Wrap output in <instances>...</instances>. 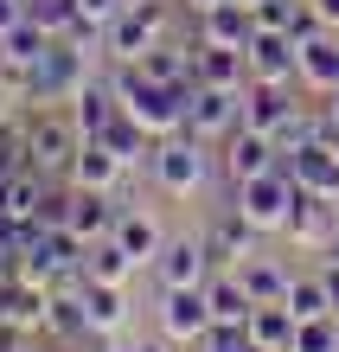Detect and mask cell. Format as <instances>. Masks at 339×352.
I'll return each mask as SVG.
<instances>
[{"instance_id":"1","label":"cell","mask_w":339,"mask_h":352,"mask_svg":"<svg viewBox=\"0 0 339 352\" xmlns=\"http://www.w3.org/2000/svg\"><path fill=\"white\" fill-rule=\"evenodd\" d=\"M109 84H116V96H122V109H129L154 141H166V135H179V129H186V96H193V90L154 84L141 65H116V71H109Z\"/></svg>"},{"instance_id":"2","label":"cell","mask_w":339,"mask_h":352,"mask_svg":"<svg viewBox=\"0 0 339 352\" xmlns=\"http://www.w3.org/2000/svg\"><path fill=\"white\" fill-rule=\"evenodd\" d=\"M77 154H83L77 116L58 109V102H32V116H26V167L52 173V179H71Z\"/></svg>"},{"instance_id":"3","label":"cell","mask_w":339,"mask_h":352,"mask_svg":"<svg viewBox=\"0 0 339 352\" xmlns=\"http://www.w3.org/2000/svg\"><path fill=\"white\" fill-rule=\"evenodd\" d=\"M294 205H301V186H294L288 160H275L269 173L237 179V205H230V212H237V218H250V224H256V231L269 237V231H288Z\"/></svg>"},{"instance_id":"4","label":"cell","mask_w":339,"mask_h":352,"mask_svg":"<svg viewBox=\"0 0 339 352\" xmlns=\"http://www.w3.org/2000/svg\"><path fill=\"white\" fill-rule=\"evenodd\" d=\"M154 45H166V7L160 0L122 7L109 26H102V58H109V65H141Z\"/></svg>"},{"instance_id":"5","label":"cell","mask_w":339,"mask_h":352,"mask_svg":"<svg viewBox=\"0 0 339 352\" xmlns=\"http://www.w3.org/2000/svg\"><path fill=\"white\" fill-rule=\"evenodd\" d=\"M237 129H243V90L193 84V96H186V135H199L205 148H224Z\"/></svg>"},{"instance_id":"6","label":"cell","mask_w":339,"mask_h":352,"mask_svg":"<svg viewBox=\"0 0 339 352\" xmlns=\"http://www.w3.org/2000/svg\"><path fill=\"white\" fill-rule=\"evenodd\" d=\"M77 90H83V45H77V38H58V45L32 65L19 102H71Z\"/></svg>"},{"instance_id":"7","label":"cell","mask_w":339,"mask_h":352,"mask_svg":"<svg viewBox=\"0 0 339 352\" xmlns=\"http://www.w3.org/2000/svg\"><path fill=\"white\" fill-rule=\"evenodd\" d=\"M147 167H154V179H160V192H199V186H205V167H211V148H205V141L199 135H166L160 141V148H154V160H147Z\"/></svg>"},{"instance_id":"8","label":"cell","mask_w":339,"mask_h":352,"mask_svg":"<svg viewBox=\"0 0 339 352\" xmlns=\"http://www.w3.org/2000/svg\"><path fill=\"white\" fill-rule=\"evenodd\" d=\"M243 65H250V84H301V45H294V32L256 26V38L243 45Z\"/></svg>"},{"instance_id":"9","label":"cell","mask_w":339,"mask_h":352,"mask_svg":"<svg viewBox=\"0 0 339 352\" xmlns=\"http://www.w3.org/2000/svg\"><path fill=\"white\" fill-rule=\"evenodd\" d=\"M211 327H218V320H211L205 288H160V333L173 346H199Z\"/></svg>"},{"instance_id":"10","label":"cell","mask_w":339,"mask_h":352,"mask_svg":"<svg viewBox=\"0 0 339 352\" xmlns=\"http://www.w3.org/2000/svg\"><path fill=\"white\" fill-rule=\"evenodd\" d=\"M211 250H205V237H166L160 243V256H154V276L160 288H205L211 282Z\"/></svg>"},{"instance_id":"11","label":"cell","mask_w":339,"mask_h":352,"mask_svg":"<svg viewBox=\"0 0 339 352\" xmlns=\"http://www.w3.org/2000/svg\"><path fill=\"white\" fill-rule=\"evenodd\" d=\"M58 45V38L45 32V26H32V19H19V26L0 38V84H13V90H26V77H32V65L45 58Z\"/></svg>"},{"instance_id":"12","label":"cell","mask_w":339,"mask_h":352,"mask_svg":"<svg viewBox=\"0 0 339 352\" xmlns=\"http://www.w3.org/2000/svg\"><path fill=\"white\" fill-rule=\"evenodd\" d=\"M282 160H288V173H294V186H301V192L339 199V148H333V141H314V148L282 154Z\"/></svg>"},{"instance_id":"13","label":"cell","mask_w":339,"mask_h":352,"mask_svg":"<svg viewBox=\"0 0 339 352\" xmlns=\"http://www.w3.org/2000/svg\"><path fill=\"white\" fill-rule=\"evenodd\" d=\"M294 109H301V102H294V84H243V129L275 141V129H282Z\"/></svg>"},{"instance_id":"14","label":"cell","mask_w":339,"mask_h":352,"mask_svg":"<svg viewBox=\"0 0 339 352\" xmlns=\"http://www.w3.org/2000/svg\"><path fill=\"white\" fill-rule=\"evenodd\" d=\"M333 237H339V199L301 192V205H294V218H288V243H301V250H327Z\"/></svg>"},{"instance_id":"15","label":"cell","mask_w":339,"mask_h":352,"mask_svg":"<svg viewBox=\"0 0 339 352\" xmlns=\"http://www.w3.org/2000/svg\"><path fill=\"white\" fill-rule=\"evenodd\" d=\"M256 224H250V218H237V212H224V218H211L205 224V250H211V263H218V269H237L243 256H256Z\"/></svg>"},{"instance_id":"16","label":"cell","mask_w":339,"mask_h":352,"mask_svg":"<svg viewBox=\"0 0 339 352\" xmlns=\"http://www.w3.org/2000/svg\"><path fill=\"white\" fill-rule=\"evenodd\" d=\"M193 84H218V90H243L250 84V65L237 45H211V38H199L193 45Z\"/></svg>"},{"instance_id":"17","label":"cell","mask_w":339,"mask_h":352,"mask_svg":"<svg viewBox=\"0 0 339 352\" xmlns=\"http://www.w3.org/2000/svg\"><path fill=\"white\" fill-rule=\"evenodd\" d=\"M83 314H90V340H116L122 327H129V288L116 282H83Z\"/></svg>"},{"instance_id":"18","label":"cell","mask_w":339,"mask_h":352,"mask_svg":"<svg viewBox=\"0 0 339 352\" xmlns=\"http://www.w3.org/2000/svg\"><path fill=\"white\" fill-rule=\"evenodd\" d=\"M116 218H122L116 192H90V186H71V231H77L83 243H102V237L116 231Z\"/></svg>"},{"instance_id":"19","label":"cell","mask_w":339,"mask_h":352,"mask_svg":"<svg viewBox=\"0 0 339 352\" xmlns=\"http://www.w3.org/2000/svg\"><path fill=\"white\" fill-rule=\"evenodd\" d=\"M275 160H282V148H275L269 135H256V129H237V135L224 141V173H230V186H237V179L269 173Z\"/></svg>"},{"instance_id":"20","label":"cell","mask_w":339,"mask_h":352,"mask_svg":"<svg viewBox=\"0 0 339 352\" xmlns=\"http://www.w3.org/2000/svg\"><path fill=\"white\" fill-rule=\"evenodd\" d=\"M116 109H122V96H116V84H109V77H83V90L71 96V116H77L83 141H96L102 129H109V122H116Z\"/></svg>"},{"instance_id":"21","label":"cell","mask_w":339,"mask_h":352,"mask_svg":"<svg viewBox=\"0 0 339 352\" xmlns=\"http://www.w3.org/2000/svg\"><path fill=\"white\" fill-rule=\"evenodd\" d=\"M199 38H211V45H250L256 38V13L243 7V0H224V7H211V13H199Z\"/></svg>"},{"instance_id":"22","label":"cell","mask_w":339,"mask_h":352,"mask_svg":"<svg viewBox=\"0 0 339 352\" xmlns=\"http://www.w3.org/2000/svg\"><path fill=\"white\" fill-rule=\"evenodd\" d=\"M237 282L250 288V301L263 307V301H288V282H294V269L256 250V256H243V263H237Z\"/></svg>"},{"instance_id":"23","label":"cell","mask_w":339,"mask_h":352,"mask_svg":"<svg viewBox=\"0 0 339 352\" xmlns=\"http://www.w3.org/2000/svg\"><path fill=\"white\" fill-rule=\"evenodd\" d=\"M250 340H256V352H288L294 346V327H301V320H294V307L288 301H263V307H250Z\"/></svg>"},{"instance_id":"24","label":"cell","mask_w":339,"mask_h":352,"mask_svg":"<svg viewBox=\"0 0 339 352\" xmlns=\"http://www.w3.org/2000/svg\"><path fill=\"white\" fill-rule=\"evenodd\" d=\"M205 301H211V320L218 327H243L250 320V288L237 282V269H211V282H205Z\"/></svg>"},{"instance_id":"25","label":"cell","mask_w":339,"mask_h":352,"mask_svg":"<svg viewBox=\"0 0 339 352\" xmlns=\"http://www.w3.org/2000/svg\"><path fill=\"white\" fill-rule=\"evenodd\" d=\"M301 84L307 90H339V32L327 26L320 38H307V45H301Z\"/></svg>"},{"instance_id":"26","label":"cell","mask_w":339,"mask_h":352,"mask_svg":"<svg viewBox=\"0 0 339 352\" xmlns=\"http://www.w3.org/2000/svg\"><path fill=\"white\" fill-rule=\"evenodd\" d=\"M122 154H109L102 141H83V154H77V167H71V186H90V192H116L122 186Z\"/></svg>"},{"instance_id":"27","label":"cell","mask_w":339,"mask_h":352,"mask_svg":"<svg viewBox=\"0 0 339 352\" xmlns=\"http://www.w3.org/2000/svg\"><path fill=\"white\" fill-rule=\"evenodd\" d=\"M116 243H122V250H129L135 263H147V269H154V256H160V224L154 218H147V212H129V205H122V218H116V231H109Z\"/></svg>"},{"instance_id":"28","label":"cell","mask_w":339,"mask_h":352,"mask_svg":"<svg viewBox=\"0 0 339 352\" xmlns=\"http://www.w3.org/2000/svg\"><path fill=\"white\" fill-rule=\"evenodd\" d=\"M96 141H102L109 154H122V167H141V160H154V148H147L154 135H147V129H141V122H135L129 109H116V122H109V129H102Z\"/></svg>"},{"instance_id":"29","label":"cell","mask_w":339,"mask_h":352,"mask_svg":"<svg viewBox=\"0 0 339 352\" xmlns=\"http://www.w3.org/2000/svg\"><path fill=\"white\" fill-rule=\"evenodd\" d=\"M135 269H141V263L122 250L116 237H102V243H90V256H83V282H116V288H129Z\"/></svg>"},{"instance_id":"30","label":"cell","mask_w":339,"mask_h":352,"mask_svg":"<svg viewBox=\"0 0 339 352\" xmlns=\"http://www.w3.org/2000/svg\"><path fill=\"white\" fill-rule=\"evenodd\" d=\"M45 327L65 346H83V340H90V314H83V295H77V288H52V320Z\"/></svg>"},{"instance_id":"31","label":"cell","mask_w":339,"mask_h":352,"mask_svg":"<svg viewBox=\"0 0 339 352\" xmlns=\"http://www.w3.org/2000/svg\"><path fill=\"white\" fill-rule=\"evenodd\" d=\"M141 71L154 77V84H173V90H193V52H179V45H154L141 58Z\"/></svg>"},{"instance_id":"32","label":"cell","mask_w":339,"mask_h":352,"mask_svg":"<svg viewBox=\"0 0 339 352\" xmlns=\"http://www.w3.org/2000/svg\"><path fill=\"white\" fill-rule=\"evenodd\" d=\"M26 19H32V26H45L52 38H77V26H83L77 0H26Z\"/></svg>"},{"instance_id":"33","label":"cell","mask_w":339,"mask_h":352,"mask_svg":"<svg viewBox=\"0 0 339 352\" xmlns=\"http://www.w3.org/2000/svg\"><path fill=\"white\" fill-rule=\"evenodd\" d=\"M288 307H294V320H320V314H333L327 276H294V282H288Z\"/></svg>"},{"instance_id":"34","label":"cell","mask_w":339,"mask_h":352,"mask_svg":"<svg viewBox=\"0 0 339 352\" xmlns=\"http://www.w3.org/2000/svg\"><path fill=\"white\" fill-rule=\"evenodd\" d=\"M288 352H339V320L320 314V320H301L294 327V346Z\"/></svg>"},{"instance_id":"35","label":"cell","mask_w":339,"mask_h":352,"mask_svg":"<svg viewBox=\"0 0 339 352\" xmlns=\"http://www.w3.org/2000/svg\"><path fill=\"white\" fill-rule=\"evenodd\" d=\"M199 352H256V340H250V327H211Z\"/></svg>"},{"instance_id":"36","label":"cell","mask_w":339,"mask_h":352,"mask_svg":"<svg viewBox=\"0 0 339 352\" xmlns=\"http://www.w3.org/2000/svg\"><path fill=\"white\" fill-rule=\"evenodd\" d=\"M19 19H26V0H0V38H7Z\"/></svg>"},{"instance_id":"37","label":"cell","mask_w":339,"mask_h":352,"mask_svg":"<svg viewBox=\"0 0 339 352\" xmlns=\"http://www.w3.org/2000/svg\"><path fill=\"white\" fill-rule=\"evenodd\" d=\"M314 13H320V19H327V26L339 32V0H314Z\"/></svg>"},{"instance_id":"38","label":"cell","mask_w":339,"mask_h":352,"mask_svg":"<svg viewBox=\"0 0 339 352\" xmlns=\"http://www.w3.org/2000/svg\"><path fill=\"white\" fill-rule=\"evenodd\" d=\"M320 276H327V295H333V314H339V263H327Z\"/></svg>"},{"instance_id":"39","label":"cell","mask_w":339,"mask_h":352,"mask_svg":"<svg viewBox=\"0 0 339 352\" xmlns=\"http://www.w3.org/2000/svg\"><path fill=\"white\" fill-rule=\"evenodd\" d=\"M13 102H19V90H13V84H0V122L13 116Z\"/></svg>"},{"instance_id":"40","label":"cell","mask_w":339,"mask_h":352,"mask_svg":"<svg viewBox=\"0 0 339 352\" xmlns=\"http://www.w3.org/2000/svg\"><path fill=\"white\" fill-rule=\"evenodd\" d=\"M102 352H160V346H129V340H109Z\"/></svg>"},{"instance_id":"41","label":"cell","mask_w":339,"mask_h":352,"mask_svg":"<svg viewBox=\"0 0 339 352\" xmlns=\"http://www.w3.org/2000/svg\"><path fill=\"white\" fill-rule=\"evenodd\" d=\"M186 7H193V13H211V7H224V0H186Z\"/></svg>"},{"instance_id":"42","label":"cell","mask_w":339,"mask_h":352,"mask_svg":"<svg viewBox=\"0 0 339 352\" xmlns=\"http://www.w3.org/2000/svg\"><path fill=\"white\" fill-rule=\"evenodd\" d=\"M243 7H263V0H243Z\"/></svg>"},{"instance_id":"43","label":"cell","mask_w":339,"mask_h":352,"mask_svg":"<svg viewBox=\"0 0 339 352\" xmlns=\"http://www.w3.org/2000/svg\"><path fill=\"white\" fill-rule=\"evenodd\" d=\"M333 320H339V314H333Z\"/></svg>"}]
</instances>
